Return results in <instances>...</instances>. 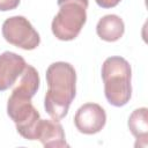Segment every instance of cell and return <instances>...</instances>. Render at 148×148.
Masks as SVG:
<instances>
[{"instance_id": "obj_6", "label": "cell", "mask_w": 148, "mask_h": 148, "mask_svg": "<svg viewBox=\"0 0 148 148\" xmlns=\"http://www.w3.org/2000/svg\"><path fill=\"white\" fill-rule=\"evenodd\" d=\"M27 62L15 52L5 51L0 54V91L9 89L21 76Z\"/></svg>"}, {"instance_id": "obj_2", "label": "cell", "mask_w": 148, "mask_h": 148, "mask_svg": "<svg viewBox=\"0 0 148 148\" xmlns=\"http://www.w3.org/2000/svg\"><path fill=\"white\" fill-rule=\"evenodd\" d=\"M102 80L106 101L120 108L126 105L132 97V68L130 62L119 56H112L102 65Z\"/></svg>"}, {"instance_id": "obj_9", "label": "cell", "mask_w": 148, "mask_h": 148, "mask_svg": "<svg viewBox=\"0 0 148 148\" xmlns=\"http://www.w3.org/2000/svg\"><path fill=\"white\" fill-rule=\"evenodd\" d=\"M131 133L136 138V140H142L147 143L148 138V110L147 108L135 109L128 117L127 121Z\"/></svg>"}, {"instance_id": "obj_5", "label": "cell", "mask_w": 148, "mask_h": 148, "mask_svg": "<svg viewBox=\"0 0 148 148\" xmlns=\"http://www.w3.org/2000/svg\"><path fill=\"white\" fill-rule=\"evenodd\" d=\"M106 123L105 110L97 103H84L74 116V125L76 130L87 135L96 134L103 130Z\"/></svg>"}, {"instance_id": "obj_3", "label": "cell", "mask_w": 148, "mask_h": 148, "mask_svg": "<svg viewBox=\"0 0 148 148\" xmlns=\"http://www.w3.org/2000/svg\"><path fill=\"white\" fill-rule=\"evenodd\" d=\"M59 10L52 20L51 30L59 40L75 39L87 21L88 0H57Z\"/></svg>"}, {"instance_id": "obj_11", "label": "cell", "mask_w": 148, "mask_h": 148, "mask_svg": "<svg viewBox=\"0 0 148 148\" xmlns=\"http://www.w3.org/2000/svg\"><path fill=\"white\" fill-rule=\"evenodd\" d=\"M96 3L101 8H113L116 7L121 0H95Z\"/></svg>"}, {"instance_id": "obj_4", "label": "cell", "mask_w": 148, "mask_h": 148, "mask_svg": "<svg viewBox=\"0 0 148 148\" xmlns=\"http://www.w3.org/2000/svg\"><path fill=\"white\" fill-rule=\"evenodd\" d=\"M1 32L6 42L22 50H35L40 43L37 30L27 17L21 15L6 18L2 23Z\"/></svg>"}, {"instance_id": "obj_1", "label": "cell", "mask_w": 148, "mask_h": 148, "mask_svg": "<svg viewBox=\"0 0 148 148\" xmlns=\"http://www.w3.org/2000/svg\"><path fill=\"white\" fill-rule=\"evenodd\" d=\"M47 91L44 97L46 113L54 120H61L76 95V72L69 62H52L45 73Z\"/></svg>"}, {"instance_id": "obj_8", "label": "cell", "mask_w": 148, "mask_h": 148, "mask_svg": "<svg viewBox=\"0 0 148 148\" xmlns=\"http://www.w3.org/2000/svg\"><path fill=\"white\" fill-rule=\"evenodd\" d=\"M125 31V24L120 16L116 14H108L101 17L96 24L97 36L105 42H117Z\"/></svg>"}, {"instance_id": "obj_10", "label": "cell", "mask_w": 148, "mask_h": 148, "mask_svg": "<svg viewBox=\"0 0 148 148\" xmlns=\"http://www.w3.org/2000/svg\"><path fill=\"white\" fill-rule=\"evenodd\" d=\"M20 5V0H0V12L15 9Z\"/></svg>"}, {"instance_id": "obj_7", "label": "cell", "mask_w": 148, "mask_h": 148, "mask_svg": "<svg viewBox=\"0 0 148 148\" xmlns=\"http://www.w3.org/2000/svg\"><path fill=\"white\" fill-rule=\"evenodd\" d=\"M35 140L42 142L44 147L50 148H64L68 147L66 142V136L64 128L59 120L54 119H39L36 132H35Z\"/></svg>"}]
</instances>
